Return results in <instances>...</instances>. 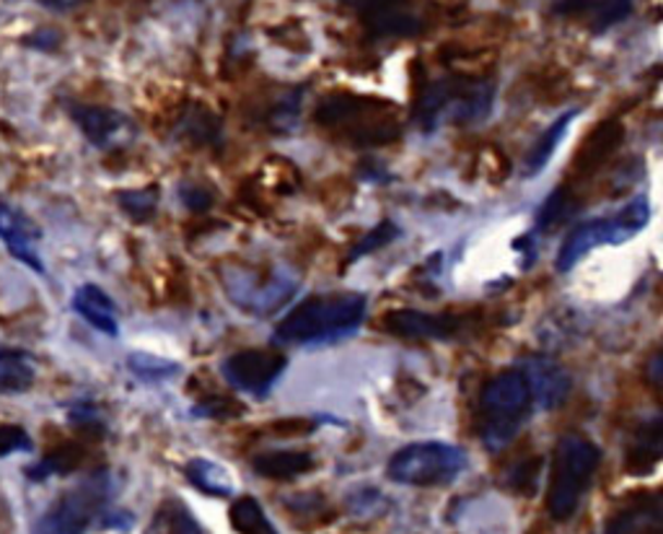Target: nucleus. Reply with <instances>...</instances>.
<instances>
[{"instance_id":"obj_1","label":"nucleus","mask_w":663,"mask_h":534,"mask_svg":"<svg viewBox=\"0 0 663 534\" xmlns=\"http://www.w3.org/2000/svg\"><path fill=\"white\" fill-rule=\"evenodd\" d=\"M369 315L363 294H324L303 298L280 319L275 345H322L355 335Z\"/></svg>"},{"instance_id":"obj_2","label":"nucleus","mask_w":663,"mask_h":534,"mask_svg":"<svg viewBox=\"0 0 663 534\" xmlns=\"http://www.w3.org/2000/svg\"><path fill=\"white\" fill-rule=\"evenodd\" d=\"M531 390L518 369L497 373L480 394V439L487 452H503L531 413Z\"/></svg>"},{"instance_id":"obj_3","label":"nucleus","mask_w":663,"mask_h":534,"mask_svg":"<svg viewBox=\"0 0 663 534\" xmlns=\"http://www.w3.org/2000/svg\"><path fill=\"white\" fill-rule=\"evenodd\" d=\"M493 104V83L480 79H456L435 81L420 94L414 120L425 133H433L441 122H474L490 112Z\"/></svg>"},{"instance_id":"obj_4","label":"nucleus","mask_w":663,"mask_h":534,"mask_svg":"<svg viewBox=\"0 0 663 534\" xmlns=\"http://www.w3.org/2000/svg\"><path fill=\"white\" fill-rule=\"evenodd\" d=\"M316 122L358 145H384L399 135L397 124L384 117V102L369 96L332 94L320 102Z\"/></svg>"},{"instance_id":"obj_5","label":"nucleus","mask_w":663,"mask_h":534,"mask_svg":"<svg viewBox=\"0 0 663 534\" xmlns=\"http://www.w3.org/2000/svg\"><path fill=\"white\" fill-rule=\"evenodd\" d=\"M599 462V449L589 439H583V436L568 434L559 439L547 494V509L552 519L565 522V519L576 514L580 496H583L586 485L596 473Z\"/></svg>"},{"instance_id":"obj_6","label":"nucleus","mask_w":663,"mask_h":534,"mask_svg":"<svg viewBox=\"0 0 663 534\" xmlns=\"http://www.w3.org/2000/svg\"><path fill=\"white\" fill-rule=\"evenodd\" d=\"M109 496H112V475L109 470H96L68 488L39 517L32 534H86L88 526L104 514Z\"/></svg>"},{"instance_id":"obj_7","label":"nucleus","mask_w":663,"mask_h":534,"mask_svg":"<svg viewBox=\"0 0 663 534\" xmlns=\"http://www.w3.org/2000/svg\"><path fill=\"white\" fill-rule=\"evenodd\" d=\"M467 467V454L459 447L444 441H420L399 449L389 460L386 475L399 485H448L456 480Z\"/></svg>"},{"instance_id":"obj_8","label":"nucleus","mask_w":663,"mask_h":534,"mask_svg":"<svg viewBox=\"0 0 663 534\" xmlns=\"http://www.w3.org/2000/svg\"><path fill=\"white\" fill-rule=\"evenodd\" d=\"M226 294L241 311L252 317H269L293 298L301 286V275L288 265H275L267 273L257 270H233L224 275Z\"/></svg>"},{"instance_id":"obj_9","label":"nucleus","mask_w":663,"mask_h":534,"mask_svg":"<svg viewBox=\"0 0 663 534\" xmlns=\"http://www.w3.org/2000/svg\"><path fill=\"white\" fill-rule=\"evenodd\" d=\"M651 218V207L646 198H635L617 218H593L580 224L576 232L565 239L563 249L557 254V270L568 273L580 258L601 245H622V241L632 239L640 228H646Z\"/></svg>"},{"instance_id":"obj_10","label":"nucleus","mask_w":663,"mask_h":534,"mask_svg":"<svg viewBox=\"0 0 663 534\" xmlns=\"http://www.w3.org/2000/svg\"><path fill=\"white\" fill-rule=\"evenodd\" d=\"M288 358L278 351H260L249 348L228 356L220 364V373L233 390L254 394V397H267L273 387L278 384L282 371H286Z\"/></svg>"},{"instance_id":"obj_11","label":"nucleus","mask_w":663,"mask_h":534,"mask_svg":"<svg viewBox=\"0 0 663 534\" xmlns=\"http://www.w3.org/2000/svg\"><path fill=\"white\" fill-rule=\"evenodd\" d=\"M68 115L79 124L86 141L101 151L124 149V145H130L137 138V124L128 115L120 112V109L73 102L68 107Z\"/></svg>"},{"instance_id":"obj_12","label":"nucleus","mask_w":663,"mask_h":534,"mask_svg":"<svg viewBox=\"0 0 663 534\" xmlns=\"http://www.w3.org/2000/svg\"><path fill=\"white\" fill-rule=\"evenodd\" d=\"M0 239L5 241L9 252L34 273L45 275V262L39 258L41 232L24 211L9 203H0Z\"/></svg>"},{"instance_id":"obj_13","label":"nucleus","mask_w":663,"mask_h":534,"mask_svg":"<svg viewBox=\"0 0 663 534\" xmlns=\"http://www.w3.org/2000/svg\"><path fill=\"white\" fill-rule=\"evenodd\" d=\"M518 371L527 377V384L531 390V400L537 402L542 411H552V407L563 405L570 392V379L555 360L547 356H529L521 360Z\"/></svg>"},{"instance_id":"obj_14","label":"nucleus","mask_w":663,"mask_h":534,"mask_svg":"<svg viewBox=\"0 0 663 534\" xmlns=\"http://www.w3.org/2000/svg\"><path fill=\"white\" fill-rule=\"evenodd\" d=\"M384 330L402 340H446L456 335L459 319L451 315H425L418 309H394L384 317Z\"/></svg>"},{"instance_id":"obj_15","label":"nucleus","mask_w":663,"mask_h":534,"mask_svg":"<svg viewBox=\"0 0 663 534\" xmlns=\"http://www.w3.org/2000/svg\"><path fill=\"white\" fill-rule=\"evenodd\" d=\"M363 24L376 37H412L423 29L420 19L407 9V0H365Z\"/></svg>"},{"instance_id":"obj_16","label":"nucleus","mask_w":663,"mask_h":534,"mask_svg":"<svg viewBox=\"0 0 663 534\" xmlns=\"http://www.w3.org/2000/svg\"><path fill=\"white\" fill-rule=\"evenodd\" d=\"M555 11L559 16L583 21L591 32H604L630 16L632 3L630 0H559Z\"/></svg>"},{"instance_id":"obj_17","label":"nucleus","mask_w":663,"mask_h":534,"mask_svg":"<svg viewBox=\"0 0 663 534\" xmlns=\"http://www.w3.org/2000/svg\"><path fill=\"white\" fill-rule=\"evenodd\" d=\"M73 311L86 319L94 330L104 332L107 337L120 335V317H117V307L112 296H109L101 286L83 283V286L73 294Z\"/></svg>"},{"instance_id":"obj_18","label":"nucleus","mask_w":663,"mask_h":534,"mask_svg":"<svg viewBox=\"0 0 663 534\" xmlns=\"http://www.w3.org/2000/svg\"><path fill=\"white\" fill-rule=\"evenodd\" d=\"M622 141H625V128H622L617 120L601 122L599 128L586 138V143L580 145V151L576 154V162H572L576 175L578 177L593 175L599 166L610 162V156L619 149Z\"/></svg>"},{"instance_id":"obj_19","label":"nucleus","mask_w":663,"mask_h":534,"mask_svg":"<svg viewBox=\"0 0 663 534\" xmlns=\"http://www.w3.org/2000/svg\"><path fill=\"white\" fill-rule=\"evenodd\" d=\"M604 534H663V494L622 509L610 519Z\"/></svg>"},{"instance_id":"obj_20","label":"nucleus","mask_w":663,"mask_h":534,"mask_svg":"<svg viewBox=\"0 0 663 534\" xmlns=\"http://www.w3.org/2000/svg\"><path fill=\"white\" fill-rule=\"evenodd\" d=\"M254 473L267 477V480H296V477L311 473L316 467L314 454L301 452V449H275V452H262L252 460Z\"/></svg>"},{"instance_id":"obj_21","label":"nucleus","mask_w":663,"mask_h":534,"mask_svg":"<svg viewBox=\"0 0 663 534\" xmlns=\"http://www.w3.org/2000/svg\"><path fill=\"white\" fill-rule=\"evenodd\" d=\"M34 379H37V366L32 353L0 345V392L21 394L32 390Z\"/></svg>"},{"instance_id":"obj_22","label":"nucleus","mask_w":663,"mask_h":534,"mask_svg":"<svg viewBox=\"0 0 663 534\" xmlns=\"http://www.w3.org/2000/svg\"><path fill=\"white\" fill-rule=\"evenodd\" d=\"M177 135L192 145H220L224 141V122L205 104H192L184 109L182 120L177 124Z\"/></svg>"},{"instance_id":"obj_23","label":"nucleus","mask_w":663,"mask_h":534,"mask_svg":"<svg viewBox=\"0 0 663 534\" xmlns=\"http://www.w3.org/2000/svg\"><path fill=\"white\" fill-rule=\"evenodd\" d=\"M663 460V418L648 420L635 434L630 452H627V470L635 475L653 470L655 462Z\"/></svg>"},{"instance_id":"obj_24","label":"nucleus","mask_w":663,"mask_h":534,"mask_svg":"<svg viewBox=\"0 0 663 534\" xmlns=\"http://www.w3.org/2000/svg\"><path fill=\"white\" fill-rule=\"evenodd\" d=\"M184 477L203 490L205 496L213 498H231L233 496V477L224 464L205 460V456H195L184 464Z\"/></svg>"},{"instance_id":"obj_25","label":"nucleus","mask_w":663,"mask_h":534,"mask_svg":"<svg viewBox=\"0 0 663 534\" xmlns=\"http://www.w3.org/2000/svg\"><path fill=\"white\" fill-rule=\"evenodd\" d=\"M83 462V449L79 443H62V447L52 449L50 454H45L34 467L26 470V477L34 483L47 480L55 475H68Z\"/></svg>"},{"instance_id":"obj_26","label":"nucleus","mask_w":663,"mask_h":534,"mask_svg":"<svg viewBox=\"0 0 663 534\" xmlns=\"http://www.w3.org/2000/svg\"><path fill=\"white\" fill-rule=\"evenodd\" d=\"M228 519H231L233 532L239 534H278L275 524L267 519L265 509H262L257 498L252 496L233 501L231 511H228Z\"/></svg>"},{"instance_id":"obj_27","label":"nucleus","mask_w":663,"mask_h":534,"mask_svg":"<svg viewBox=\"0 0 663 534\" xmlns=\"http://www.w3.org/2000/svg\"><path fill=\"white\" fill-rule=\"evenodd\" d=\"M158 200H161V192H158L156 185L143 187V190L117 192V205H120L124 216L135 221V224H148V221L156 218Z\"/></svg>"},{"instance_id":"obj_28","label":"nucleus","mask_w":663,"mask_h":534,"mask_svg":"<svg viewBox=\"0 0 663 534\" xmlns=\"http://www.w3.org/2000/svg\"><path fill=\"white\" fill-rule=\"evenodd\" d=\"M576 115H578L576 109H572V112H568V115H563V117H559V120H555V122L550 124L547 133H544L542 138H539L534 149H531L529 162H527V175H529V177L539 175V171H542L544 166L550 164V158H552V154H555L557 143L563 141L565 130H568V124H570L572 120H576Z\"/></svg>"},{"instance_id":"obj_29","label":"nucleus","mask_w":663,"mask_h":534,"mask_svg":"<svg viewBox=\"0 0 663 534\" xmlns=\"http://www.w3.org/2000/svg\"><path fill=\"white\" fill-rule=\"evenodd\" d=\"M128 369L133 371L141 381H166V379L177 377V373L182 371V366L174 364V360H169V358L150 356V353H130Z\"/></svg>"},{"instance_id":"obj_30","label":"nucleus","mask_w":663,"mask_h":534,"mask_svg":"<svg viewBox=\"0 0 663 534\" xmlns=\"http://www.w3.org/2000/svg\"><path fill=\"white\" fill-rule=\"evenodd\" d=\"M397 237H399L397 224H391V221H382V224H378L376 228H371L369 234H363V239L350 249L348 265H352V262H358L361 258H365V254L378 252V249H384L386 245H391V241L397 239Z\"/></svg>"},{"instance_id":"obj_31","label":"nucleus","mask_w":663,"mask_h":534,"mask_svg":"<svg viewBox=\"0 0 663 534\" xmlns=\"http://www.w3.org/2000/svg\"><path fill=\"white\" fill-rule=\"evenodd\" d=\"M303 92H288L280 96V102L275 104L273 109H269V124H273L275 130H282V133H290V130H296V122H299V107H301Z\"/></svg>"},{"instance_id":"obj_32","label":"nucleus","mask_w":663,"mask_h":534,"mask_svg":"<svg viewBox=\"0 0 663 534\" xmlns=\"http://www.w3.org/2000/svg\"><path fill=\"white\" fill-rule=\"evenodd\" d=\"M68 420H71V426L79 428V431L94 434V436L104 434V428H107V420H104L101 411L94 405L92 400H81V402H75V405L68 407Z\"/></svg>"},{"instance_id":"obj_33","label":"nucleus","mask_w":663,"mask_h":534,"mask_svg":"<svg viewBox=\"0 0 663 534\" xmlns=\"http://www.w3.org/2000/svg\"><path fill=\"white\" fill-rule=\"evenodd\" d=\"M542 467H544V462L539 460V456H534V460L521 462L514 470V473L508 475V485L516 490V494L531 496L537 490V483H539V475H542Z\"/></svg>"},{"instance_id":"obj_34","label":"nucleus","mask_w":663,"mask_h":534,"mask_svg":"<svg viewBox=\"0 0 663 534\" xmlns=\"http://www.w3.org/2000/svg\"><path fill=\"white\" fill-rule=\"evenodd\" d=\"M568 213H570V195H568V190H565V187H559V190L552 192L547 203L542 205V211H539L537 226L544 232V228H550V226L559 224V221H565Z\"/></svg>"},{"instance_id":"obj_35","label":"nucleus","mask_w":663,"mask_h":534,"mask_svg":"<svg viewBox=\"0 0 663 534\" xmlns=\"http://www.w3.org/2000/svg\"><path fill=\"white\" fill-rule=\"evenodd\" d=\"M34 441L32 436L21 426H11V423H0V460L11 454L32 452Z\"/></svg>"},{"instance_id":"obj_36","label":"nucleus","mask_w":663,"mask_h":534,"mask_svg":"<svg viewBox=\"0 0 663 534\" xmlns=\"http://www.w3.org/2000/svg\"><path fill=\"white\" fill-rule=\"evenodd\" d=\"M244 413V407L237 405V402L226 400V397H210L205 400L203 405L192 407V415H197V418H237V415Z\"/></svg>"},{"instance_id":"obj_37","label":"nucleus","mask_w":663,"mask_h":534,"mask_svg":"<svg viewBox=\"0 0 663 534\" xmlns=\"http://www.w3.org/2000/svg\"><path fill=\"white\" fill-rule=\"evenodd\" d=\"M179 200H182V205L192 213H203L213 205V195L205 190L203 185H197V182H182V185H179Z\"/></svg>"},{"instance_id":"obj_38","label":"nucleus","mask_w":663,"mask_h":534,"mask_svg":"<svg viewBox=\"0 0 663 534\" xmlns=\"http://www.w3.org/2000/svg\"><path fill=\"white\" fill-rule=\"evenodd\" d=\"M166 534H203L200 524L192 519L190 511L182 503L169 506V532Z\"/></svg>"},{"instance_id":"obj_39","label":"nucleus","mask_w":663,"mask_h":534,"mask_svg":"<svg viewBox=\"0 0 663 534\" xmlns=\"http://www.w3.org/2000/svg\"><path fill=\"white\" fill-rule=\"evenodd\" d=\"M646 377H648V384L655 390V394L663 397V353H655V356L648 360Z\"/></svg>"},{"instance_id":"obj_40","label":"nucleus","mask_w":663,"mask_h":534,"mask_svg":"<svg viewBox=\"0 0 663 534\" xmlns=\"http://www.w3.org/2000/svg\"><path fill=\"white\" fill-rule=\"evenodd\" d=\"M130 524H133V514L128 511H104L99 517V526L104 530H130Z\"/></svg>"},{"instance_id":"obj_41","label":"nucleus","mask_w":663,"mask_h":534,"mask_svg":"<svg viewBox=\"0 0 663 534\" xmlns=\"http://www.w3.org/2000/svg\"><path fill=\"white\" fill-rule=\"evenodd\" d=\"M26 41H29L32 47H37V50H55V45L60 41V34L52 29H39V32H34Z\"/></svg>"}]
</instances>
